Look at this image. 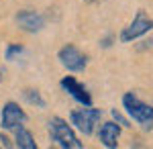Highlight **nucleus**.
Masks as SVG:
<instances>
[{
  "label": "nucleus",
  "instance_id": "nucleus-5",
  "mask_svg": "<svg viewBox=\"0 0 153 149\" xmlns=\"http://www.w3.org/2000/svg\"><path fill=\"white\" fill-rule=\"evenodd\" d=\"M59 61L63 68L71 69V72H82L86 68V55L74 45H65L59 49Z\"/></svg>",
  "mask_w": 153,
  "mask_h": 149
},
{
  "label": "nucleus",
  "instance_id": "nucleus-9",
  "mask_svg": "<svg viewBox=\"0 0 153 149\" xmlns=\"http://www.w3.org/2000/svg\"><path fill=\"white\" fill-rule=\"evenodd\" d=\"M98 137H100L104 147H108V149L117 147L118 137H120V125H117V123H102L100 131H98Z\"/></svg>",
  "mask_w": 153,
  "mask_h": 149
},
{
  "label": "nucleus",
  "instance_id": "nucleus-10",
  "mask_svg": "<svg viewBox=\"0 0 153 149\" xmlns=\"http://www.w3.org/2000/svg\"><path fill=\"white\" fill-rule=\"evenodd\" d=\"M14 141H16V145H19L21 149H35L37 147L33 135H31V133H29L23 125L14 129Z\"/></svg>",
  "mask_w": 153,
  "mask_h": 149
},
{
  "label": "nucleus",
  "instance_id": "nucleus-14",
  "mask_svg": "<svg viewBox=\"0 0 153 149\" xmlns=\"http://www.w3.org/2000/svg\"><path fill=\"white\" fill-rule=\"evenodd\" d=\"M0 141H2V145H6V147H8V139L4 137V135H0Z\"/></svg>",
  "mask_w": 153,
  "mask_h": 149
},
{
  "label": "nucleus",
  "instance_id": "nucleus-12",
  "mask_svg": "<svg viewBox=\"0 0 153 149\" xmlns=\"http://www.w3.org/2000/svg\"><path fill=\"white\" fill-rule=\"evenodd\" d=\"M23 53V47H19V45H10L8 49H6V59H14L16 55H21Z\"/></svg>",
  "mask_w": 153,
  "mask_h": 149
},
{
  "label": "nucleus",
  "instance_id": "nucleus-1",
  "mask_svg": "<svg viewBox=\"0 0 153 149\" xmlns=\"http://www.w3.org/2000/svg\"><path fill=\"white\" fill-rule=\"evenodd\" d=\"M49 133H51V139L57 143L59 147H65V149H82V141L76 137V133L71 131V127L59 118V116H53L49 118Z\"/></svg>",
  "mask_w": 153,
  "mask_h": 149
},
{
  "label": "nucleus",
  "instance_id": "nucleus-15",
  "mask_svg": "<svg viewBox=\"0 0 153 149\" xmlns=\"http://www.w3.org/2000/svg\"><path fill=\"white\" fill-rule=\"evenodd\" d=\"M0 80H2V78H0Z\"/></svg>",
  "mask_w": 153,
  "mask_h": 149
},
{
  "label": "nucleus",
  "instance_id": "nucleus-13",
  "mask_svg": "<svg viewBox=\"0 0 153 149\" xmlns=\"http://www.w3.org/2000/svg\"><path fill=\"white\" fill-rule=\"evenodd\" d=\"M112 116H114V121H117L120 127H129V123H127V118L120 115V112H117V110H112Z\"/></svg>",
  "mask_w": 153,
  "mask_h": 149
},
{
  "label": "nucleus",
  "instance_id": "nucleus-7",
  "mask_svg": "<svg viewBox=\"0 0 153 149\" xmlns=\"http://www.w3.org/2000/svg\"><path fill=\"white\" fill-rule=\"evenodd\" d=\"M16 23L23 31H29V33H37L45 27V21L43 16L35 10H21L16 14Z\"/></svg>",
  "mask_w": 153,
  "mask_h": 149
},
{
  "label": "nucleus",
  "instance_id": "nucleus-3",
  "mask_svg": "<svg viewBox=\"0 0 153 149\" xmlns=\"http://www.w3.org/2000/svg\"><path fill=\"white\" fill-rule=\"evenodd\" d=\"M71 125L76 127L78 131H82L84 135H90L94 133V127L98 125V121L102 118V110L98 108H80V110H74L70 115Z\"/></svg>",
  "mask_w": 153,
  "mask_h": 149
},
{
  "label": "nucleus",
  "instance_id": "nucleus-6",
  "mask_svg": "<svg viewBox=\"0 0 153 149\" xmlns=\"http://www.w3.org/2000/svg\"><path fill=\"white\" fill-rule=\"evenodd\" d=\"M25 121H27V115L16 102H6L2 106V129H6V131L16 129V127L23 125Z\"/></svg>",
  "mask_w": 153,
  "mask_h": 149
},
{
  "label": "nucleus",
  "instance_id": "nucleus-4",
  "mask_svg": "<svg viewBox=\"0 0 153 149\" xmlns=\"http://www.w3.org/2000/svg\"><path fill=\"white\" fill-rule=\"evenodd\" d=\"M151 29H153V21L143 10H139V12H137V16L133 19V23L120 33V41H123V43H129V41H133V39H137V37L145 35L147 31H151Z\"/></svg>",
  "mask_w": 153,
  "mask_h": 149
},
{
  "label": "nucleus",
  "instance_id": "nucleus-2",
  "mask_svg": "<svg viewBox=\"0 0 153 149\" xmlns=\"http://www.w3.org/2000/svg\"><path fill=\"white\" fill-rule=\"evenodd\" d=\"M123 104H125V108H127V112H129L137 123H141L145 129H151L153 127V106L149 104H145L143 100H139L135 94H125L123 96Z\"/></svg>",
  "mask_w": 153,
  "mask_h": 149
},
{
  "label": "nucleus",
  "instance_id": "nucleus-8",
  "mask_svg": "<svg viewBox=\"0 0 153 149\" xmlns=\"http://www.w3.org/2000/svg\"><path fill=\"white\" fill-rule=\"evenodd\" d=\"M61 88L68 92V94H71L78 102H82L84 106H90V104H92V98H90L88 90H86V88H84L76 78H71V76L63 78V80H61Z\"/></svg>",
  "mask_w": 153,
  "mask_h": 149
},
{
  "label": "nucleus",
  "instance_id": "nucleus-11",
  "mask_svg": "<svg viewBox=\"0 0 153 149\" xmlns=\"http://www.w3.org/2000/svg\"><path fill=\"white\" fill-rule=\"evenodd\" d=\"M23 96H25V100H27L29 104H33V106H37V108H45V100L41 98V94H39L37 90H25Z\"/></svg>",
  "mask_w": 153,
  "mask_h": 149
}]
</instances>
